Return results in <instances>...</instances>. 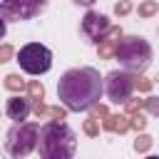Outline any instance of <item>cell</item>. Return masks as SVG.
I'll use <instances>...</instances> for the list:
<instances>
[{
    "label": "cell",
    "instance_id": "7",
    "mask_svg": "<svg viewBox=\"0 0 159 159\" xmlns=\"http://www.w3.org/2000/svg\"><path fill=\"white\" fill-rule=\"evenodd\" d=\"M47 7V0H0V15L5 20H32Z\"/></svg>",
    "mask_w": 159,
    "mask_h": 159
},
{
    "label": "cell",
    "instance_id": "23",
    "mask_svg": "<svg viewBox=\"0 0 159 159\" xmlns=\"http://www.w3.org/2000/svg\"><path fill=\"white\" fill-rule=\"evenodd\" d=\"M12 55H15V47L12 45H0V65L2 62H10Z\"/></svg>",
    "mask_w": 159,
    "mask_h": 159
},
{
    "label": "cell",
    "instance_id": "22",
    "mask_svg": "<svg viewBox=\"0 0 159 159\" xmlns=\"http://www.w3.org/2000/svg\"><path fill=\"white\" fill-rule=\"evenodd\" d=\"M32 114H35L37 119H42V117H47V104H45L42 99H37V102H32Z\"/></svg>",
    "mask_w": 159,
    "mask_h": 159
},
{
    "label": "cell",
    "instance_id": "24",
    "mask_svg": "<svg viewBox=\"0 0 159 159\" xmlns=\"http://www.w3.org/2000/svg\"><path fill=\"white\" fill-rule=\"evenodd\" d=\"M47 117H52V119H65V117H67V107H47Z\"/></svg>",
    "mask_w": 159,
    "mask_h": 159
},
{
    "label": "cell",
    "instance_id": "29",
    "mask_svg": "<svg viewBox=\"0 0 159 159\" xmlns=\"http://www.w3.org/2000/svg\"><path fill=\"white\" fill-rule=\"evenodd\" d=\"M157 32H159V30H157Z\"/></svg>",
    "mask_w": 159,
    "mask_h": 159
},
{
    "label": "cell",
    "instance_id": "20",
    "mask_svg": "<svg viewBox=\"0 0 159 159\" xmlns=\"http://www.w3.org/2000/svg\"><path fill=\"white\" fill-rule=\"evenodd\" d=\"M144 109H147L152 117H159V97H147V99H144Z\"/></svg>",
    "mask_w": 159,
    "mask_h": 159
},
{
    "label": "cell",
    "instance_id": "16",
    "mask_svg": "<svg viewBox=\"0 0 159 159\" xmlns=\"http://www.w3.org/2000/svg\"><path fill=\"white\" fill-rule=\"evenodd\" d=\"M82 132L87 134V137H99V119H94L92 114L84 119V124H82Z\"/></svg>",
    "mask_w": 159,
    "mask_h": 159
},
{
    "label": "cell",
    "instance_id": "1",
    "mask_svg": "<svg viewBox=\"0 0 159 159\" xmlns=\"http://www.w3.org/2000/svg\"><path fill=\"white\" fill-rule=\"evenodd\" d=\"M102 97V77L94 67H72L57 82V99L70 112H87Z\"/></svg>",
    "mask_w": 159,
    "mask_h": 159
},
{
    "label": "cell",
    "instance_id": "13",
    "mask_svg": "<svg viewBox=\"0 0 159 159\" xmlns=\"http://www.w3.org/2000/svg\"><path fill=\"white\" fill-rule=\"evenodd\" d=\"M5 89H10V92H22L25 89V80L17 75V72H10V75H5Z\"/></svg>",
    "mask_w": 159,
    "mask_h": 159
},
{
    "label": "cell",
    "instance_id": "5",
    "mask_svg": "<svg viewBox=\"0 0 159 159\" xmlns=\"http://www.w3.org/2000/svg\"><path fill=\"white\" fill-rule=\"evenodd\" d=\"M17 65L27 75H45L52 67V52L40 42H27L17 52Z\"/></svg>",
    "mask_w": 159,
    "mask_h": 159
},
{
    "label": "cell",
    "instance_id": "2",
    "mask_svg": "<svg viewBox=\"0 0 159 159\" xmlns=\"http://www.w3.org/2000/svg\"><path fill=\"white\" fill-rule=\"evenodd\" d=\"M40 159H72L77 152V134L62 119H52L40 127Z\"/></svg>",
    "mask_w": 159,
    "mask_h": 159
},
{
    "label": "cell",
    "instance_id": "10",
    "mask_svg": "<svg viewBox=\"0 0 159 159\" xmlns=\"http://www.w3.org/2000/svg\"><path fill=\"white\" fill-rule=\"evenodd\" d=\"M119 37H122V27H114V25H112L109 32L104 35V40L97 45V55H99V60H109V57H114Z\"/></svg>",
    "mask_w": 159,
    "mask_h": 159
},
{
    "label": "cell",
    "instance_id": "3",
    "mask_svg": "<svg viewBox=\"0 0 159 159\" xmlns=\"http://www.w3.org/2000/svg\"><path fill=\"white\" fill-rule=\"evenodd\" d=\"M114 57L119 60V65L124 67V72L142 75L149 67V62H152V45L142 35H124L117 42Z\"/></svg>",
    "mask_w": 159,
    "mask_h": 159
},
{
    "label": "cell",
    "instance_id": "18",
    "mask_svg": "<svg viewBox=\"0 0 159 159\" xmlns=\"http://www.w3.org/2000/svg\"><path fill=\"white\" fill-rule=\"evenodd\" d=\"M144 127H147V119H144L139 112L129 117V129H134V132H144Z\"/></svg>",
    "mask_w": 159,
    "mask_h": 159
},
{
    "label": "cell",
    "instance_id": "26",
    "mask_svg": "<svg viewBox=\"0 0 159 159\" xmlns=\"http://www.w3.org/2000/svg\"><path fill=\"white\" fill-rule=\"evenodd\" d=\"M5 32H7V20H5L2 15H0V40L5 37Z\"/></svg>",
    "mask_w": 159,
    "mask_h": 159
},
{
    "label": "cell",
    "instance_id": "28",
    "mask_svg": "<svg viewBox=\"0 0 159 159\" xmlns=\"http://www.w3.org/2000/svg\"><path fill=\"white\" fill-rule=\"evenodd\" d=\"M147 159H159V157H147Z\"/></svg>",
    "mask_w": 159,
    "mask_h": 159
},
{
    "label": "cell",
    "instance_id": "25",
    "mask_svg": "<svg viewBox=\"0 0 159 159\" xmlns=\"http://www.w3.org/2000/svg\"><path fill=\"white\" fill-rule=\"evenodd\" d=\"M107 114H109V112H107L104 104H94V107H92V117H94V119H104Z\"/></svg>",
    "mask_w": 159,
    "mask_h": 159
},
{
    "label": "cell",
    "instance_id": "6",
    "mask_svg": "<svg viewBox=\"0 0 159 159\" xmlns=\"http://www.w3.org/2000/svg\"><path fill=\"white\" fill-rule=\"evenodd\" d=\"M132 89H134V77L124 70H112L107 72L104 77V92L109 97V102L114 104H124L129 97H132Z\"/></svg>",
    "mask_w": 159,
    "mask_h": 159
},
{
    "label": "cell",
    "instance_id": "19",
    "mask_svg": "<svg viewBox=\"0 0 159 159\" xmlns=\"http://www.w3.org/2000/svg\"><path fill=\"white\" fill-rule=\"evenodd\" d=\"M129 12H132V2H129V0L114 2V15H117V17H124V15H129Z\"/></svg>",
    "mask_w": 159,
    "mask_h": 159
},
{
    "label": "cell",
    "instance_id": "4",
    "mask_svg": "<svg viewBox=\"0 0 159 159\" xmlns=\"http://www.w3.org/2000/svg\"><path fill=\"white\" fill-rule=\"evenodd\" d=\"M37 139H40V127L35 122H15V127L5 137V152L12 159H22L37 149Z\"/></svg>",
    "mask_w": 159,
    "mask_h": 159
},
{
    "label": "cell",
    "instance_id": "11",
    "mask_svg": "<svg viewBox=\"0 0 159 159\" xmlns=\"http://www.w3.org/2000/svg\"><path fill=\"white\" fill-rule=\"evenodd\" d=\"M102 129L114 132V134H124V132H129V117L127 114H107L102 119Z\"/></svg>",
    "mask_w": 159,
    "mask_h": 159
},
{
    "label": "cell",
    "instance_id": "15",
    "mask_svg": "<svg viewBox=\"0 0 159 159\" xmlns=\"http://www.w3.org/2000/svg\"><path fill=\"white\" fill-rule=\"evenodd\" d=\"M152 144H154V139L149 137V134H139L137 132V139H134V152H139V154H144V152H149L152 149Z\"/></svg>",
    "mask_w": 159,
    "mask_h": 159
},
{
    "label": "cell",
    "instance_id": "14",
    "mask_svg": "<svg viewBox=\"0 0 159 159\" xmlns=\"http://www.w3.org/2000/svg\"><path fill=\"white\" fill-rule=\"evenodd\" d=\"M137 12H139V17H154L159 12V2L157 0H142L139 7H137Z\"/></svg>",
    "mask_w": 159,
    "mask_h": 159
},
{
    "label": "cell",
    "instance_id": "21",
    "mask_svg": "<svg viewBox=\"0 0 159 159\" xmlns=\"http://www.w3.org/2000/svg\"><path fill=\"white\" fill-rule=\"evenodd\" d=\"M152 87H154V82L147 80V77H137L134 80V89H139V92H152Z\"/></svg>",
    "mask_w": 159,
    "mask_h": 159
},
{
    "label": "cell",
    "instance_id": "27",
    "mask_svg": "<svg viewBox=\"0 0 159 159\" xmlns=\"http://www.w3.org/2000/svg\"><path fill=\"white\" fill-rule=\"evenodd\" d=\"M75 2H77V5H84V7H89L94 0H75Z\"/></svg>",
    "mask_w": 159,
    "mask_h": 159
},
{
    "label": "cell",
    "instance_id": "12",
    "mask_svg": "<svg viewBox=\"0 0 159 159\" xmlns=\"http://www.w3.org/2000/svg\"><path fill=\"white\" fill-rule=\"evenodd\" d=\"M25 89H27V97H30V102L45 99V84H42L40 80H30V82L25 84Z\"/></svg>",
    "mask_w": 159,
    "mask_h": 159
},
{
    "label": "cell",
    "instance_id": "8",
    "mask_svg": "<svg viewBox=\"0 0 159 159\" xmlns=\"http://www.w3.org/2000/svg\"><path fill=\"white\" fill-rule=\"evenodd\" d=\"M109 27H112L109 17L102 15V12H94V10H87L84 17H82V25H80L82 35H84L87 42H92V45H99V42L104 40V35L109 32Z\"/></svg>",
    "mask_w": 159,
    "mask_h": 159
},
{
    "label": "cell",
    "instance_id": "9",
    "mask_svg": "<svg viewBox=\"0 0 159 159\" xmlns=\"http://www.w3.org/2000/svg\"><path fill=\"white\" fill-rule=\"evenodd\" d=\"M32 112V104H30V97H20V94H12L7 102H5V114L12 119V122H22L27 119V114Z\"/></svg>",
    "mask_w": 159,
    "mask_h": 159
},
{
    "label": "cell",
    "instance_id": "17",
    "mask_svg": "<svg viewBox=\"0 0 159 159\" xmlns=\"http://www.w3.org/2000/svg\"><path fill=\"white\" fill-rule=\"evenodd\" d=\"M142 107H144V99H139V97H137V99H132V97H129V99L124 102V114H127V117H132V114H137Z\"/></svg>",
    "mask_w": 159,
    "mask_h": 159
}]
</instances>
